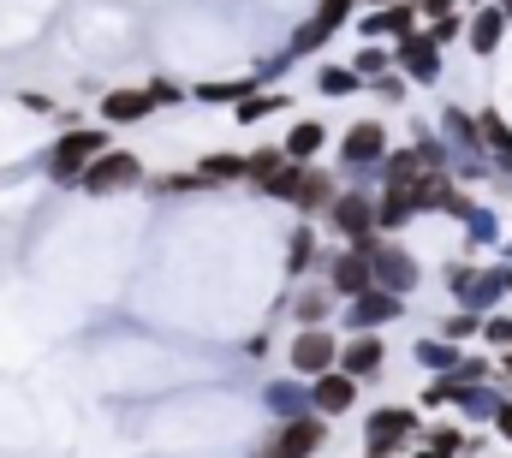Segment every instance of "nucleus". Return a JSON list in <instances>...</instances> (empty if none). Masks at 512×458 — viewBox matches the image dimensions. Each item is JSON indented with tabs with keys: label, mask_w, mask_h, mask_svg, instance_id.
I'll return each instance as SVG.
<instances>
[{
	"label": "nucleus",
	"mask_w": 512,
	"mask_h": 458,
	"mask_svg": "<svg viewBox=\"0 0 512 458\" xmlns=\"http://www.w3.org/2000/svg\"><path fill=\"white\" fill-rule=\"evenodd\" d=\"M197 173H203L209 185H245V155H233V149H209V155H197Z\"/></svg>",
	"instance_id": "30"
},
{
	"label": "nucleus",
	"mask_w": 512,
	"mask_h": 458,
	"mask_svg": "<svg viewBox=\"0 0 512 458\" xmlns=\"http://www.w3.org/2000/svg\"><path fill=\"white\" fill-rule=\"evenodd\" d=\"M459 387H465V381H459L453 369H447V375H429V381H423V411H447Z\"/></svg>",
	"instance_id": "38"
},
{
	"label": "nucleus",
	"mask_w": 512,
	"mask_h": 458,
	"mask_svg": "<svg viewBox=\"0 0 512 458\" xmlns=\"http://www.w3.org/2000/svg\"><path fill=\"white\" fill-rule=\"evenodd\" d=\"M280 155L298 161V167H310L316 155H328V125L322 119H292L286 137H280Z\"/></svg>",
	"instance_id": "21"
},
{
	"label": "nucleus",
	"mask_w": 512,
	"mask_h": 458,
	"mask_svg": "<svg viewBox=\"0 0 512 458\" xmlns=\"http://www.w3.org/2000/svg\"><path fill=\"white\" fill-rule=\"evenodd\" d=\"M507 298H512V262H507Z\"/></svg>",
	"instance_id": "52"
},
{
	"label": "nucleus",
	"mask_w": 512,
	"mask_h": 458,
	"mask_svg": "<svg viewBox=\"0 0 512 458\" xmlns=\"http://www.w3.org/2000/svg\"><path fill=\"white\" fill-rule=\"evenodd\" d=\"M149 114H155L149 84H120V90H102V108H96V119H102L108 131H120V125H143Z\"/></svg>",
	"instance_id": "17"
},
{
	"label": "nucleus",
	"mask_w": 512,
	"mask_h": 458,
	"mask_svg": "<svg viewBox=\"0 0 512 458\" xmlns=\"http://www.w3.org/2000/svg\"><path fill=\"white\" fill-rule=\"evenodd\" d=\"M411 221H417L411 197H405L399 185H382V191H376V232H405Z\"/></svg>",
	"instance_id": "29"
},
{
	"label": "nucleus",
	"mask_w": 512,
	"mask_h": 458,
	"mask_svg": "<svg viewBox=\"0 0 512 458\" xmlns=\"http://www.w3.org/2000/svg\"><path fill=\"white\" fill-rule=\"evenodd\" d=\"M417 6V18L429 24V18H447V12H465V0H411Z\"/></svg>",
	"instance_id": "46"
},
{
	"label": "nucleus",
	"mask_w": 512,
	"mask_h": 458,
	"mask_svg": "<svg viewBox=\"0 0 512 458\" xmlns=\"http://www.w3.org/2000/svg\"><path fill=\"white\" fill-rule=\"evenodd\" d=\"M364 256H370V280L382 286V292H399V298H411L417 286H423V262L393 238V232H364V238H352Z\"/></svg>",
	"instance_id": "2"
},
{
	"label": "nucleus",
	"mask_w": 512,
	"mask_h": 458,
	"mask_svg": "<svg viewBox=\"0 0 512 458\" xmlns=\"http://www.w3.org/2000/svg\"><path fill=\"white\" fill-rule=\"evenodd\" d=\"M316 274L328 280V292H334V298H358V292H370V286H376V280H370V256H364L358 244H346V250H322Z\"/></svg>",
	"instance_id": "11"
},
{
	"label": "nucleus",
	"mask_w": 512,
	"mask_h": 458,
	"mask_svg": "<svg viewBox=\"0 0 512 458\" xmlns=\"http://www.w3.org/2000/svg\"><path fill=\"white\" fill-rule=\"evenodd\" d=\"M387 149H393V137H387L382 119H352V125L340 131V173H352V179H376V167H382Z\"/></svg>",
	"instance_id": "7"
},
{
	"label": "nucleus",
	"mask_w": 512,
	"mask_h": 458,
	"mask_svg": "<svg viewBox=\"0 0 512 458\" xmlns=\"http://www.w3.org/2000/svg\"><path fill=\"white\" fill-rule=\"evenodd\" d=\"M155 197H197V191H215L197 167H179V173H155V179H143Z\"/></svg>",
	"instance_id": "31"
},
{
	"label": "nucleus",
	"mask_w": 512,
	"mask_h": 458,
	"mask_svg": "<svg viewBox=\"0 0 512 458\" xmlns=\"http://www.w3.org/2000/svg\"><path fill=\"white\" fill-rule=\"evenodd\" d=\"M477 340L489 345V351H512V310H489L483 316V334Z\"/></svg>",
	"instance_id": "39"
},
{
	"label": "nucleus",
	"mask_w": 512,
	"mask_h": 458,
	"mask_svg": "<svg viewBox=\"0 0 512 458\" xmlns=\"http://www.w3.org/2000/svg\"><path fill=\"white\" fill-rule=\"evenodd\" d=\"M334 310H340V298L328 292V280L316 274V280H304L298 292H286V316L298 322V328H334Z\"/></svg>",
	"instance_id": "16"
},
{
	"label": "nucleus",
	"mask_w": 512,
	"mask_h": 458,
	"mask_svg": "<svg viewBox=\"0 0 512 458\" xmlns=\"http://www.w3.org/2000/svg\"><path fill=\"white\" fill-rule=\"evenodd\" d=\"M417 24H423V18H417V6H411V0H393V6H370V12H358V18H352V30H358L364 42H387V48H393L399 36H411Z\"/></svg>",
	"instance_id": "14"
},
{
	"label": "nucleus",
	"mask_w": 512,
	"mask_h": 458,
	"mask_svg": "<svg viewBox=\"0 0 512 458\" xmlns=\"http://www.w3.org/2000/svg\"><path fill=\"white\" fill-rule=\"evenodd\" d=\"M411 458H447V453H429V447H411Z\"/></svg>",
	"instance_id": "50"
},
{
	"label": "nucleus",
	"mask_w": 512,
	"mask_h": 458,
	"mask_svg": "<svg viewBox=\"0 0 512 458\" xmlns=\"http://www.w3.org/2000/svg\"><path fill=\"white\" fill-rule=\"evenodd\" d=\"M364 90H370V96H382V102H405V90H411V84H405L399 72H382V78H370Z\"/></svg>",
	"instance_id": "43"
},
{
	"label": "nucleus",
	"mask_w": 512,
	"mask_h": 458,
	"mask_svg": "<svg viewBox=\"0 0 512 458\" xmlns=\"http://www.w3.org/2000/svg\"><path fill=\"white\" fill-rule=\"evenodd\" d=\"M358 6H364V0H316V12H310V18H322V24H328V30L340 36V30H346V24L358 18Z\"/></svg>",
	"instance_id": "40"
},
{
	"label": "nucleus",
	"mask_w": 512,
	"mask_h": 458,
	"mask_svg": "<svg viewBox=\"0 0 512 458\" xmlns=\"http://www.w3.org/2000/svg\"><path fill=\"white\" fill-rule=\"evenodd\" d=\"M453 375L471 387V381H495V357H477V351H465L459 363H453Z\"/></svg>",
	"instance_id": "41"
},
{
	"label": "nucleus",
	"mask_w": 512,
	"mask_h": 458,
	"mask_svg": "<svg viewBox=\"0 0 512 458\" xmlns=\"http://www.w3.org/2000/svg\"><path fill=\"white\" fill-rule=\"evenodd\" d=\"M262 411H268L274 423L304 417V411H310V381H304V375H274V381L262 387Z\"/></svg>",
	"instance_id": "20"
},
{
	"label": "nucleus",
	"mask_w": 512,
	"mask_h": 458,
	"mask_svg": "<svg viewBox=\"0 0 512 458\" xmlns=\"http://www.w3.org/2000/svg\"><path fill=\"white\" fill-rule=\"evenodd\" d=\"M340 363V334L334 328H298L292 334V345H286V369L292 375H322V369H334Z\"/></svg>",
	"instance_id": "12"
},
{
	"label": "nucleus",
	"mask_w": 512,
	"mask_h": 458,
	"mask_svg": "<svg viewBox=\"0 0 512 458\" xmlns=\"http://www.w3.org/2000/svg\"><path fill=\"white\" fill-rule=\"evenodd\" d=\"M322 447H328V417L304 411V417L274 423V429L256 441V458H316Z\"/></svg>",
	"instance_id": "6"
},
{
	"label": "nucleus",
	"mask_w": 512,
	"mask_h": 458,
	"mask_svg": "<svg viewBox=\"0 0 512 458\" xmlns=\"http://www.w3.org/2000/svg\"><path fill=\"white\" fill-rule=\"evenodd\" d=\"M441 280H447V298H453L459 310L489 316V310L507 304V268H483V262H471V256H453V262L441 268Z\"/></svg>",
	"instance_id": "1"
},
{
	"label": "nucleus",
	"mask_w": 512,
	"mask_h": 458,
	"mask_svg": "<svg viewBox=\"0 0 512 458\" xmlns=\"http://www.w3.org/2000/svg\"><path fill=\"white\" fill-rule=\"evenodd\" d=\"M459 357H465V345L441 340V334H429V340H417V345H411V363H417L423 375H447V369H453Z\"/></svg>",
	"instance_id": "28"
},
{
	"label": "nucleus",
	"mask_w": 512,
	"mask_h": 458,
	"mask_svg": "<svg viewBox=\"0 0 512 458\" xmlns=\"http://www.w3.org/2000/svg\"><path fill=\"white\" fill-rule=\"evenodd\" d=\"M316 262H322V232H316V221H298L286 238V280L316 274Z\"/></svg>",
	"instance_id": "24"
},
{
	"label": "nucleus",
	"mask_w": 512,
	"mask_h": 458,
	"mask_svg": "<svg viewBox=\"0 0 512 458\" xmlns=\"http://www.w3.org/2000/svg\"><path fill=\"white\" fill-rule=\"evenodd\" d=\"M477 125H483V149H489V167L512 179V125L501 108H477Z\"/></svg>",
	"instance_id": "25"
},
{
	"label": "nucleus",
	"mask_w": 512,
	"mask_h": 458,
	"mask_svg": "<svg viewBox=\"0 0 512 458\" xmlns=\"http://www.w3.org/2000/svg\"><path fill=\"white\" fill-rule=\"evenodd\" d=\"M346 66H352V72H358V78L370 84V78H382V72H393V48H387V42H364V48H358V54H352Z\"/></svg>",
	"instance_id": "33"
},
{
	"label": "nucleus",
	"mask_w": 512,
	"mask_h": 458,
	"mask_svg": "<svg viewBox=\"0 0 512 458\" xmlns=\"http://www.w3.org/2000/svg\"><path fill=\"white\" fill-rule=\"evenodd\" d=\"M417 447H429V453H447V458H465V453H483L489 441H483L477 429H465V423H429V429L417 435Z\"/></svg>",
	"instance_id": "22"
},
{
	"label": "nucleus",
	"mask_w": 512,
	"mask_h": 458,
	"mask_svg": "<svg viewBox=\"0 0 512 458\" xmlns=\"http://www.w3.org/2000/svg\"><path fill=\"white\" fill-rule=\"evenodd\" d=\"M477 334H483V316H477V310H459V304H453V316L441 322V340H453V345H477Z\"/></svg>",
	"instance_id": "37"
},
{
	"label": "nucleus",
	"mask_w": 512,
	"mask_h": 458,
	"mask_svg": "<svg viewBox=\"0 0 512 458\" xmlns=\"http://www.w3.org/2000/svg\"><path fill=\"white\" fill-rule=\"evenodd\" d=\"M495 375H507L512 381V351H495Z\"/></svg>",
	"instance_id": "49"
},
{
	"label": "nucleus",
	"mask_w": 512,
	"mask_h": 458,
	"mask_svg": "<svg viewBox=\"0 0 512 458\" xmlns=\"http://www.w3.org/2000/svg\"><path fill=\"white\" fill-rule=\"evenodd\" d=\"M358 393H364V381H352L346 369H322V375H310V411L316 417H346V411H358Z\"/></svg>",
	"instance_id": "13"
},
{
	"label": "nucleus",
	"mask_w": 512,
	"mask_h": 458,
	"mask_svg": "<svg viewBox=\"0 0 512 458\" xmlns=\"http://www.w3.org/2000/svg\"><path fill=\"white\" fill-rule=\"evenodd\" d=\"M495 238H501L495 209H489V203H477V209H471V221H465V250H489Z\"/></svg>",
	"instance_id": "35"
},
{
	"label": "nucleus",
	"mask_w": 512,
	"mask_h": 458,
	"mask_svg": "<svg viewBox=\"0 0 512 458\" xmlns=\"http://www.w3.org/2000/svg\"><path fill=\"white\" fill-rule=\"evenodd\" d=\"M423 30H429V36H435V42H441V48H453V42H459V36H465V12H447V18H429V24H423Z\"/></svg>",
	"instance_id": "42"
},
{
	"label": "nucleus",
	"mask_w": 512,
	"mask_h": 458,
	"mask_svg": "<svg viewBox=\"0 0 512 458\" xmlns=\"http://www.w3.org/2000/svg\"><path fill=\"white\" fill-rule=\"evenodd\" d=\"M507 24L512 18L495 0H489V6H471V12H465V42H471V54H477V60H495L501 42H507Z\"/></svg>",
	"instance_id": "19"
},
{
	"label": "nucleus",
	"mask_w": 512,
	"mask_h": 458,
	"mask_svg": "<svg viewBox=\"0 0 512 458\" xmlns=\"http://www.w3.org/2000/svg\"><path fill=\"white\" fill-rule=\"evenodd\" d=\"M489 429H495V435H501V441H507V447H512V393H507V399H501V411L489 417Z\"/></svg>",
	"instance_id": "47"
},
{
	"label": "nucleus",
	"mask_w": 512,
	"mask_h": 458,
	"mask_svg": "<svg viewBox=\"0 0 512 458\" xmlns=\"http://www.w3.org/2000/svg\"><path fill=\"white\" fill-rule=\"evenodd\" d=\"M501 256H507V262H512V238H507V250H501Z\"/></svg>",
	"instance_id": "54"
},
{
	"label": "nucleus",
	"mask_w": 512,
	"mask_h": 458,
	"mask_svg": "<svg viewBox=\"0 0 512 458\" xmlns=\"http://www.w3.org/2000/svg\"><path fill=\"white\" fill-rule=\"evenodd\" d=\"M322 227L334 232V238H364V232H376V191H364V185H340L334 191V203L322 209Z\"/></svg>",
	"instance_id": "10"
},
{
	"label": "nucleus",
	"mask_w": 512,
	"mask_h": 458,
	"mask_svg": "<svg viewBox=\"0 0 512 458\" xmlns=\"http://www.w3.org/2000/svg\"><path fill=\"white\" fill-rule=\"evenodd\" d=\"M268 351H274V334H268V328H256L251 340H245V357H268Z\"/></svg>",
	"instance_id": "48"
},
{
	"label": "nucleus",
	"mask_w": 512,
	"mask_h": 458,
	"mask_svg": "<svg viewBox=\"0 0 512 458\" xmlns=\"http://www.w3.org/2000/svg\"><path fill=\"white\" fill-rule=\"evenodd\" d=\"M495 6H501V12H507V18H512V0H495Z\"/></svg>",
	"instance_id": "51"
},
{
	"label": "nucleus",
	"mask_w": 512,
	"mask_h": 458,
	"mask_svg": "<svg viewBox=\"0 0 512 458\" xmlns=\"http://www.w3.org/2000/svg\"><path fill=\"white\" fill-rule=\"evenodd\" d=\"M143 179H149V173H143V155H137V149H120V143H108V149H102V155H96V161L78 173V191L102 203V197L137 191Z\"/></svg>",
	"instance_id": "5"
},
{
	"label": "nucleus",
	"mask_w": 512,
	"mask_h": 458,
	"mask_svg": "<svg viewBox=\"0 0 512 458\" xmlns=\"http://www.w3.org/2000/svg\"><path fill=\"white\" fill-rule=\"evenodd\" d=\"M334 369H346L352 381H382V369H387V345H382V334H346L340 340V363Z\"/></svg>",
	"instance_id": "18"
},
{
	"label": "nucleus",
	"mask_w": 512,
	"mask_h": 458,
	"mask_svg": "<svg viewBox=\"0 0 512 458\" xmlns=\"http://www.w3.org/2000/svg\"><path fill=\"white\" fill-rule=\"evenodd\" d=\"M334 191H340V173L322 167V161H310V167H298V179H292V203H286V209H298L304 221H316V215L334 203Z\"/></svg>",
	"instance_id": "15"
},
{
	"label": "nucleus",
	"mask_w": 512,
	"mask_h": 458,
	"mask_svg": "<svg viewBox=\"0 0 512 458\" xmlns=\"http://www.w3.org/2000/svg\"><path fill=\"white\" fill-rule=\"evenodd\" d=\"M18 108H24V114H42V119L60 114V102H54V96H42V90H18Z\"/></svg>",
	"instance_id": "45"
},
{
	"label": "nucleus",
	"mask_w": 512,
	"mask_h": 458,
	"mask_svg": "<svg viewBox=\"0 0 512 458\" xmlns=\"http://www.w3.org/2000/svg\"><path fill=\"white\" fill-rule=\"evenodd\" d=\"M316 90L340 102V96H358V90H364V78H358L346 60H328V66H316Z\"/></svg>",
	"instance_id": "32"
},
{
	"label": "nucleus",
	"mask_w": 512,
	"mask_h": 458,
	"mask_svg": "<svg viewBox=\"0 0 512 458\" xmlns=\"http://www.w3.org/2000/svg\"><path fill=\"white\" fill-rule=\"evenodd\" d=\"M471 209H477V197H471L459 179H447V185H441V197H435V215H447V221H459V227H465V221H471Z\"/></svg>",
	"instance_id": "34"
},
{
	"label": "nucleus",
	"mask_w": 512,
	"mask_h": 458,
	"mask_svg": "<svg viewBox=\"0 0 512 458\" xmlns=\"http://www.w3.org/2000/svg\"><path fill=\"white\" fill-rule=\"evenodd\" d=\"M405 310H411V298H399V292H382V286H370V292L346 298L340 322H346V334H382V328H393V322H405Z\"/></svg>",
	"instance_id": "9"
},
{
	"label": "nucleus",
	"mask_w": 512,
	"mask_h": 458,
	"mask_svg": "<svg viewBox=\"0 0 512 458\" xmlns=\"http://www.w3.org/2000/svg\"><path fill=\"white\" fill-rule=\"evenodd\" d=\"M280 167H286L280 143H256V149H245V179H251V185H262V179L280 173Z\"/></svg>",
	"instance_id": "36"
},
{
	"label": "nucleus",
	"mask_w": 512,
	"mask_h": 458,
	"mask_svg": "<svg viewBox=\"0 0 512 458\" xmlns=\"http://www.w3.org/2000/svg\"><path fill=\"white\" fill-rule=\"evenodd\" d=\"M501 399H507V393H501L495 381H471V387H459V393H453V411H459V423H465V429H477V423H489V417L501 411Z\"/></svg>",
	"instance_id": "23"
},
{
	"label": "nucleus",
	"mask_w": 512,
	"mask_h": 458,
	"mask_svg": "<svg viewBox=\"0 0 512 458\" xmlns=\"http://www.w3.org/2000/svg\"><path fill=\"white\" fill-rule=\"evenodd\" d=\"M364 6H393V0H364Z\"/></svg>",
	"instance_id": "53"
},
{
	"label": "nucleus",
	"mask_w": 512,
	"mask_h": 458,
	"mask_svg": "<svg viewBox=\"0 0 512 458\" xmlns=\"http://www.w3.org/2000/svg\"><path fill=\"white\" fill-rule=\"evenodd\" d=\"M417 435H423V417H417V405H376L370 417H364V458H399L417 447Z\"/></svg>",
	"instance_id": "4"
},
{
	"label": "nucleus",
	"mask_w": 512,
	"mask_h": 458,
	"mask_svg": "<svg viewBox=\"0 0 512 458\" xmlns=\"http://www.w3.org/2000/svg\"><path fill=\"white\" fill-rule=\"evenodd\" d=\"M441 54H447V48L417 24L411 36H399V42H393V72H399L405 84H417V90H435V84H441V72H447V60H441Z\"/></svg>",
	"instance_id": "8"
},
{
	"label": "nucleus",
	"mask_w": 512,
	"mask_h": 458,
	"mask_svg": "<svg viewBox=\"0 0 512 458\" xmlns=\"http://www.w3.org/2000/svg\"><path fill=\"white\" fill-rule=\"evenodd\" d=\"M149 96H155V108H179L191 90H185V84H173V78H149Z\"/></svg>",
	"instance_id": "44"
},
{
	"label": "nucleus",
	"mask_w": 512,
	"mask_h": 458,
	"mask_svg": "<svg viewBox=\"0 0 512 458\" xmlns=\"http://www.w3.org/2000/svg\"><path fill=\"white\" fill-rule=\"evenodd\" d=\"M280 108H292V96H286V90H274V84H256L251 96L233 108V125H262V119H274Z\"/></svg>",
	"instance_id": "27"
},
{
	"label": "nucleus",
	"mask_w": 512,
	"mask_h": 458,
	"mask_svg": "<svg viewBox=\"0 0 512 458\" xmlns=\"http://www.w3.org/2000/svg\"><path fill=\"white\" fill-rule=\"evenodd\" d=\"M108 143H114V137H108V125H102V119H96V125L84 119V125L60 131V137L48 143V179H54V185H78V173H84Z\"/></svg>",
	"instance_id": "3"
},
{
	"label": "nucleus",
	"mask_w": 512,
	"mask_h": 458,
	"mask_svg": "<svg viewBox=\"0 0 512 458\" xmlns=\"http://www.w3.org/2000/svg\"><path fill=\"white\" fill-rule=\"evenodd\" d=\"M256 90V72L245 78H203V84H191V102H215V108H239L245 96Z\"/></svg>",
	"instance_id": "26"
}]
</instances>
